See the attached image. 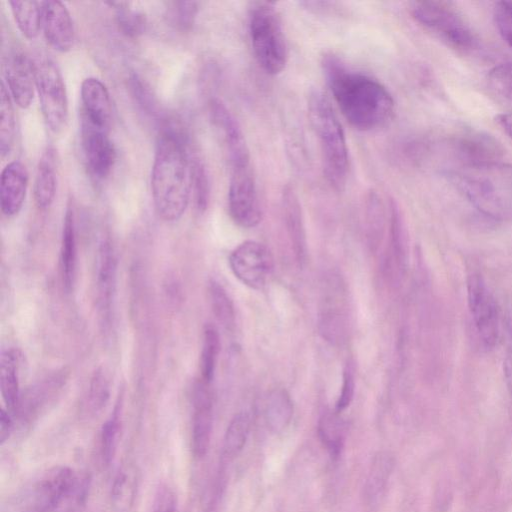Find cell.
Returning <instances> with one entry per match:
<instances>
[{
	"mask_svg": "<svg viewBox=\"0 0 512 512\" xmlns=\"http://www.w3.org/2000/svg\"><path fill=\"white\" fill-rule=\"evenodd\" d=\"M458 187L483 215L512 221V164L495 161L456 168Z\"/></svg>",
	"mask_w": 512,
	"mask_h": 512,
	"instance_id": "cell-3",
	"label": "cell"
},
{
	"mask_svg": "<svg viewBox=\"0 0 512 512\" xmlns=\"http://www.w3.org/2000/svg\"><path fill=\"white\" fill-rule=\"evenodd\" d=\"M489 92L497 101L512 109V62L492 67L486 76Z\"/></svg>",
	"mask_w": 512,
	"mask_h": 512,
	"instance_id": "cell-34",
	"label": "cell"
},
{
	"mask_svg": "<svg viewBox=\"0 0 512 512\" xmlns=\"http://www.w3.org/2000/svg\"><path fill=\"white\" fill-rule=\"evenodd\" d=\"M320 335L333 345H341L349 331V304L344 282L335 274L326 277L318 311Z\"/></svg>",
	"mask_w": 512,
	"mask_h": 512,
	"instance_id": "cell-11",
	"label": "cell"
},
{
	"mask_svg": "<svg viewBox=\"0 0 512 512\" xmlns=\"http://www.w3.org/2000/svg\"><path fill=\"white\" fill-rule=\"evenodd\" d=\"M80 98V121L111 130L112 103L107 87L97 78H86L81 83Z\"/></svg>",
	"mask_w": 512,
	"mask_h": 512,
	"instance_id": "cell-20",
	"label": "cell"
},
{
	"mask_svg": "<svg viewBox=\"0 0 512 512\" xmlns=\"http://www.w3.org/2000/svg\"><path fill=\"white\" fill-rule=\"evenodd\" d=\"M21 354L18 350H3L0 358V388L2 398L11 413L16 412L20 399L19 371Z\"/></svg>",
	"mask_w": 512,
	"mask_h": 512,
	"instance_id": "cell-24",
	"label": "cell"
},
{
	"mask_svg": "<svg viewBox=\"0 0 512 512\" xmlns=\"http://www.w3.org/2000/svg\"><path fill=\"white\" fill-rule=\"evenodd\" d=\"M80 132L82 150L90 174L95 179H105L116 161L110 130L80 121Z\"/></svg>",
	"mask_w": 512,
	"mask_h": 512,
	"instance_id": "cell-15",
	"label": "cell"
},
{
	"mask_svg": "<svg viewBox=\"0 0 512 512\" xmlns=\"http://www.w3.org/2000/svg\"><path fill=\"white\" fill-rule=\"evenodd\" d=\"M86 484L73 469L56 466L44 472L27 494L28 512H57L75 509L85 498Z\"/></svg>",
	"mask_w": 512,
	"mask_h": 512,
	"instance_id": "cell-7",
	"label": "cell"
},
{
	"mask_svg": "<svg viewBox=\"0 0 512 512\" xmlns=\"http://www.w3.org/2000/svg\"><path fill=\"white\" fill-rule=\"evenodd\" d=\"M13 419L8 410L1 408L0 412V443L3 444L13 430Z\"/></svg>",
	"mask_w": 512,
	"mask_h": 512,
	"instance_id": "cell-47",
	"label": "cell"
},
{
	"mask_svg": "<svg viewBox=\"0 0 512 512\" xmlns=\"http://www.w3.org/2000/svg\"><path fill=\"white\" fill-rule=\"evenodd\" d=\"M384 206L379 195L371 191L366 200L365 223L367 243L372 252H376L384 234Z\"/></svg>",
	"mask_w": 512,
	"mask_h": 512,
	"instance_id": "cell-31",
	"label": "cell"
},
{
	"mask_svg": "<svg viewBox=\"0 0 512 512\" xmlns=\"http://www.w3.org/2000/svg\"><path fill=\"white\" fill-rule=\"evenodd\" d=\"M172 16L177 27L181 30H189L198 13V2L176 1L173 2Z\"/></svg>",
	"mask_w": 512,
	"mask_h": 512,
	"instance_id": "cell-44",
	"label": "cell"
},
{
	"mask_svg": "<svg viewBox=\"0 0 512 512\" xmlns=\"http://www.w3.org/2000/svg\"><path fill=\"white\" fill-rule=\"evenodd\" d=\"M249 430L250 416L247 412H239L231 419L223 439L221 464L227 465L239 455L245 446Z\"/></svg>",
	"mask_w": 512,
	"mask_h": 512,
	"instance_id": "cell-29",
	"label": "cell"
},
{
	"mask_svg": "<svg viewBox=\"0 0 512 512\" xmlns=\"http://www.w3.org/2000/svg\"><path fill=\"white\" fill-rule=\"evenodd\" d=\"M493 18L500 36L512 48V1L496 2Z\"/></svg>",
	"mask_w": 512,
	"mask_h": 512,
	"instance_id": "cell-42",
	"label": "cell"
},
{
	"mask_svg": "<svg viewBox=\"0 0 512 512\" xmlns=\"http://www.w3.org/2000/svg\"><path fill=\"white\" fill-rule=\"evenodd\" d=\"M213 429V397L210 384L199 380L193 391L191 447L200 459L209 449Z\"/></svg>",
	"mask_w": 512,
	"mask_h": 512,
	"instance_id": "cell-17",
	"label": "cell"
},
{
	"mask_svg": "<svg viewBox=\"0 0 512 512\" xmlns=\"http://www.w3.org/2000/svg\"><path fill=\"white\" fill-rule=\"evenodd\" d=\"M318 436L323 446L332 458H337L343 449L346 423L340 413L325 412L319 419L317 426Z\"/></svg>",
	"mask_w": 512,
	"mask_h": 512,
	"instance_id": "cell-30",
	"label": "cell"
},
{
	"mask_svg": "<svg viewBox=\"0 0 512 512\" xmlns=\"http://www.w3.org/2000/svg\"><path fill=\"white\" fill-rule=\"evenodd\" d=\"M208 291L211 308L216 319L226 329H232L235 324V311L227 291L216 280L209 282Z\"/></svg>",
	"mask_w": 512,
	"mask_h": 512,
	"instance_id": "cell-36",
	"label": "cell"
},
{
	"mask_svg": "<svg viewBox=\"0 0 512 512\" xmlns=\"http://www.w3.org/2000/svg\"><path fill=\"white\" fill-rule=\"evenodd\" d=\"M57 173L54 150L47 148L41 156L34 180V201L41 210L48 209L55 198Z\"/></svg>",
	"mask_w": 512,
	"mask_h": 512,
	"instance_id": "cell-25",
	"label": "cell"
},
{
	"mask_svg": "<svg viewBox=\"0 0 512 512\" xmlns=\"http://www.w3.org/2000/svg\"><path fill=\"white\" fill-rule=\"evenodd\" d=\"M121 432L120 406L115 407L105 421L100 433V454L105 465H109L116 454Z\"/></svg>",
	"mask_w": 512,
	"mask_h": 512,
	"instance_id": "cell-37",
	"label": "cell"
},
{
	"mask_svg": "<svg viewBox=\"0 0 512 512\" xmlns=\"http://www.w3.org/2000/svg\"><path fill=\"white\" fill-rule=\"evenodd\" d=\"M60 264L64 287L70 291L74 286L77 271L76 229L71 207L67 208L63 222Z\"/></svg>",
	"mask_w": 512,
	"mask_h": 512,
	"instance_id": "cell-26",
	"label": "cell"
},
{
	"mask_svg": "<svg viewBox=\"0 0 512 512\" xmlns=\"http://www.w3.org/2000/svg\"><path fill=\"white\" fill-rule=\"evenodd\" d=\"M252 49L259 66L269 75L281 73L288 60L282 20L272 2L254 1L248 9Z\"/></svg>",
	"mask_w": 512,
	"mask_h": 512,
	"instance_id": "cell-5",
	"label": "cell"
},
{
	"mask_svg": "<svg viewBox=\"0 0 512 512\" xmlns=\"http://www.w3.org/2000/svg\"><path fill=\"white\" fill-rule=\"evenodd\" d=\"M286 230L296 262L303 267L307 259V240L301 205L293 187L287 185L282 194Z\"/></svg>",
	"mask_w": 512,
	"mask_h": 512,
	"instance_id": "cell-22",
	"label": "cell"
},
{
	"mask_svg": "<svg viewBox=\"0 0 512 512\" xmlns=\"http://www.w3.org/2000/svg\"><path fill=\"white\" fill-rule=\"evenodd\" d=\"M9 6L20 32L28 39H34L42 30L43 1L13 0Z\"/></svg>",
	"mask_w": 512,
	"mask_h": 512,
	"instance_id": "cell-28",
	"label": "cell"
},
{
	"mask_svg": "<svg viewBox=\"0 0 512 512\" xmlns=\"http://www.w3.org/2000/svg\"><path fill=\"white\" fill-rule=\"evenodd\" d=\"M192 192V157L181 125L162 123L151 171V193L155 210L167 222L185 213Z\"/></svg>",
	"mask_w": 512,
	"mask_h": 512,
	"instance_id": "cell-1",
	"label": "cell"
},
{
	"mask_svg": "<svg viewBox=\"0 0 512 512\" xmlns=\"http://www.w3.org/2000/svg\"><path fill=\"white\" fill-rule=\"evenodd\" d=\"M42 31L56 51L67 52L73 47L74 24L65 4L57 0L43 1Z\"/></svg>",
	"mask_w": 512,
	"mask_h": 512,
	"instance_id": "cell-18",
	"label": "cell"
},
{
	"mask_svg": "<svg viewBox=\"0 0 512 512\" xmlns=\"http://www.w3.org/2000/svg\"><path fill=\"white\" fill-rule=\"evenodd\" d=\"M220 348V335L217 328L212 324H206L200 354V380L207 384H210L214 378Z\"/></svg>",
	"mask_w": 512,
	"mask_h": 512,
	"instance_id": "cell-32",
	"label": "cell"
},
{
	"mask_svg": "<svg viewBox=\"0 0 512 512\" xmlns=\"http://www.w3.org/2000/svg\"><path fill=\"white\" fill-rule=\"evenodd\" d=\"M439 148L448 158L457 162V168L500 161L505 151L491 134L472 128H463L446 135Z\"/></svg>",
	"mask_w": 512,
	"mask_h": 512,
	"instance_id": "cell-9",
	"label": "cell"
},
{
	"mask_svg": "<svg viewBox=\"0 0 512 512\" xmlns=\"http://www.w3.org/2000/svg\"><path fill=\"white\" fill-rule=\"evenodd\" d=\"M389 213V249L385 269L391 278L398 280L407 268V238L400 210L392 199Z\"/></svg>",
	"mask_w": 512,
	"mask_h": 512,
	"instance_id": "cell-23",
	"label": "cell"
},
{
	"mask_svg": "<svg viewBox=\"0 0 512 512\" xmlns=\"http://www.w3.org/2000/svg\"><path fill=\"white\" fill-rule=\"evenodd\" d=\"M228 209L231 218L240 227L252 228L261 221V207L252 166L231 171Z\"/></svg>",
	"mask_w": 512,
	"mask_h": 512,
	"instance_id": "cell-13",
	"label": "cell"
},
{
	"mask_svg": "<svg viewBox=\"0 0 512 512\" xmlns=\"http://www.w3.org/2000/svg\"><path fill=\"white\" fill-rule=\"evenodd\" d=\"M153 512H176V499L168 487H161L155 497Z\"/></svg>",
	"mask_w": 512,
	"mask_h": 512,
	"instance_id": "cell-46",
	"label": "cell"
},
{
	"mask_svg": "<svg viewBox=\"0 0 512 512\" xmlns=\"http://www.w3.org/2000/svg\"><path fill=\"white\" fill-rule=\"evenodd\" d=\"M28 171L20 161L8 163L1 174L0 200L2 213L15 216L21 210L27 193Z\"/></svg>",
	"mask_w": 512,
	"mask_h": 512,
	"instance_id": "cell-21",
	"label": "cell"
},
{
	"mask_svg": "<svg viewBox=\"0 0 512 512\" xmlns=\"http://www.w3.org/2000/svg\"><path fill=\"white\" fill-rule=\"evenodd\" d=\"M228 262L234 276L252 289L264 287L274 268L270 250L253 240L239 244L229 255Z\"/></svg>",
	"mask_w": 512,
	"mask_h": 512,
	"instance_id": "cell-12",
	"label": "cell"
},
{
	"mask_svg": "<svg viewBox=\"0 0 512 512\" xmlns=\"http://www.w3.org/2000/svg\"><path fill=\"white\" fill-rule=\"evenodd\" d=\"M116 9V23L119 31L127 37L135 38L146 29V17L129 7L128 2H108Z\"/></svg>",
	"mask_w": 512,
	"mask_h": 512,
	"instance_id": "cell-38",
	"label": "cell"
},
{
	"mask_svg": "<svg viewBox=\"0 0 512 512\" xmlns=\"http://www.w3.org/2000/svg\"><path fill=\"white\" fill-rule=\"evenodd\" d=\"M134 480V476L127 469L120 470L114 479L111 498L113 504L120 510L126 509L131 503L135 489Z\"/></svg>",
	"mask_w": 512,
	"mask_h": 512,
	"instance_id": "cell-40",
	"label": "cell"
},
{
	"mask_svg": "<svg viewBox=\"0 0 512 512\" xmlns=\"http://www.w3.org/2000/svg\"><path fill=\"white\" fill-rule=\"evenodd\" d=\"M321 66L335 102L353 127L374 130L392 118L393 97L377 79L352 69L333 53L322 57Z\"/></svg>",
	"mask_w": 512,
	"mask_h": 512,
	"instance_id": "cell-2",
	"label": "cell"
},
{
	"mask_svg": "<svg viewBox=\"0 0 512 512\" xmlns=\"http://www.w3.org/2000/svg\"><path fill=\"white\" fill-rule=\"evenodd\" d=\"M293 402L284 388L271 390L265 402V421L269 430L275 434L283 432L293 417Z\"/></svg>",
	"mask_w": 512,
	"mask_h": 512,
	"instance_id": "cell-27",
	"label": "cell"
},
{
	"mask_svg": "<svg viewBox=\"0 0 512 512\" xmlns=\"http://www.w3.org/2000/svg\"><path fill=\"white\" fill-rule=\"evenodd\" d=\"M355 392V369L347 362L343 370L341 392L336 402L335 411L341 413L351 404Z\"/></svg>",
	"mask_w": 512,
	"mask_h": 512,
	"instance_id": "cell-43",
	"label": "cell"
},
{
	"mask_svg": "<svg viewBox=\"0 0 512 512\" xmlns=\"http://www.w3.org/2000/svg\"><path fill=\"white\" fill-rule=\"evenodd\" d=\"M209 115L222 137L231 170L251 167V157L244 134L227 106L214 98L209 103Z\"/></svg>",
	"mask_w": 512,
	"mask_h": 512,
	"instance_id": "cell-14",
	"label": "cell"
},
{
	"mask_svg": "<svg viewBox=\"0 0 512 512\" xmlns=\"http://www.w3.org/2000/svg\"><path fill=\"white\" fill-rule=\"evenodd\" d=\"M117 258L109 239L100 242L97 256V306L103 331L113 323Z\"/></svg>",
	"mask_w": 512,
	"mask_h": 512,
	"instance_id": "cell-16",
	"label": "cell"
},
{
	"mask_svg": "<svg viewBox=\"0 0 512 512\" xmlns=\"http://www.w3.org/2000/svg\"><path fill=\"white\" fill-rule=\"evenodd\" d=\"M503 375L506 387L512 396V354L507 355L503 362Z\"/></svg>",
	"mask_w": 512,
	"mask_h": 512,
	"instance_id": "cell-49",
	"label": "cell"
},
{
	"mask_svg": "<svg viewBox=\"0 0 512 512\" xmlns=\"http://www.w3.org/2000/svg\"><path fill=\"white\" fill-rule=\"evenodd\" d=\"M466 289L468 310L477 337L486 349L493 348L500 334V315L495 297L477 270L467 274Z\"/></svg>",
	"mask_w": 512,
	"mask_h": 512,
	"instance_id": "cell-10",
	"label": "cell"
},
{
	"mask_svg": "<svg viewBox=\"0 0 512 512\" xmlns=\"http://www.w3.org/2000/svg\"><path fill=\"white\" fill-rule=\"evenodd\" d=\"M410 12L423 29L448 48L463 54L480 48L479 38L451 3L416 1L411 3Z\"/></svg>",
	"mask_w": 512,
	"mask_h": 512,
	"instance_id": "cell-6",
	"label": "cell"
},
{
	"mask_svg": "<svg viewBox=\"0 0 512 512\" xmlns=\"http://www.w3.org/2000/svg\"><path fill=\"white\" fill-rule=\"evenodd\" d=\"M225 469L226 466H220L204 512H221L222 510L223 496L226 487Z\"/></svg>",
	"mask_w": 512,
	"mask_h": 512,
	"instance_id": "cell-45",
	"label": "cell"
},
{
	"mask_svg": "<svg viewBox=\"0 0 512 512\" xmlns=\"http://www.w3.org/2000/svg\"><path fill=\"white\" fill-rule=\"evenodd\" d=\"M12 101L4 82H2L0 98V153L2 158L11 151L15 138V113Z\"/></svg>",
	"mask_w": 512,
	"mask_h": 512,
	"instance_id": "cell-35",
	"label": "cell"
},
{
	"mask_svg": "<svg viewBox=\"0 0 512 512\" xmlns=\"http://www.w3.org/2000/svg\"><path fill=\"white\" fill-rule=\"evenodd\" d=\"M4 76L12 100L20 108H28L36 89L32 62L22 52L12 51L5 59Z\"/></svg>",
	"mask_w": 512,
	"mask_h": 512,
	"instance_id": "cell-19",
	"label": "cell"
},
{
	"mask_svg": "<svg viewBox=\"0 0 512 512\" xmlns=\"http://www.w3.org/2000/svg\"><path fill=\"white\" fill-rule=\"evenodd\" d=\"M308 115L319 142L325 177L334 189L342 190L349 170L347 141L330 100L318 89L309 95Z\"/></svg>",
	"mask_w": 512,
	"mask_h": 512,
	"instance_id": "cell-4",
	"label": "cell"
},
{
	"mask_svg": "<svg viewBox=\"0 0 512 512\" xmlns=\"http://www.w3.org/2000/svg\"><path fill=\"white\" fill-rule=\"evenodd\" d=\"M495 121L503 132L512 140V111L496 115Z\"/></svg>",
	"mask_w": 512,
	"mask_h": 512,
	"instance_id": "cell-48",
	"label": "cell"
},
{
	"mask_svg": "<svg viewBox=\"0 0 512 512\" xmlns=\"http://www.w3.org/2000/svg\"><path fill=\"white\" fill-rule=\"evenodd\" d=\"M109 383L104 370L97 369L90 382L89 387V405L93 412L100 411L109 399Z\"/></svg>",
	"mask_w": 512,
	"mask_h": 512,
	"instance_id": "cell-41",
	"label": "cell"
},
{
	"mask_svg": "<svg viewBox=\"0 0 512 512\" xmlns=\"http://www.w3.org/2000/svg\"><path fill=\"white\" fill-rule=\"evenodd\" d=\"M32 66L43 118L49 129L58 133L68 119V99L62 74L48 57L37 58Z\"/></svg>",
	"mask_w": 512,
	"mask_h": 512,
	"instance_id": "cell-8",
	"label": "cell"
},
{
	"mask_svg": "<svg viewBox=\"0 0 512 512\" xmlns=\"http://www.w3.org/2000/svg\"><path fill=\"white\" fill-rule=\"evenodd\" d=\"M192 192L197 211L205 212L210 200V181L205 164L197 157L192 158Z\"/></svg>",
	"mask_w": 512,
	"mask_h": 512,
	"instance_id": "cell-39",
	"label": "cell"
},
{
	"mask_svg": "<svg viewBox=\"0 0 512 512\" xmlns=\"http://www.w3.org/2000/svg\"><path fill=\"white\" fill-rule=\"evenodd\" d=\"M391 464L390 457L384 452L374 457L364 486L365 499L369 504H374L382 496Z\"/></svg>",
	"mask_w": 512,
	"mask_h": 512,
	"instance_id": "cell-33",
	"label": "cell"
}]
</instances>
